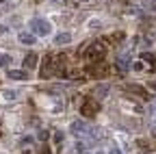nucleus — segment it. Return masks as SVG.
Listing matches in <instances>:
<instances>
[{
	"mask_svg": "<svg viewBox=\"0 0 156 154\" xmlns=\"http://www.w3.org/2000/svg\"><path fill=\"white\" fill-rule=\"evenodd\" d=\"M104 54H106V46L102 44V41H93V44H89L87 46V50H85V56L89 61H102L104 59Z\"/></svg>",
	"mask_w": 156,
	"mask_h": 154,
	"instance_id": "obj_1",
	"label": "nucleus"
},
{
	"mask_svg": "<svg viewBox=\"0 0 156 154\" xmlns=\"http://www.w3.org/2000/svg\"><path fill=\"white\" fill-rule=\"evenodd\" d=\"M98 111H100V106H98L95 98H85L83 104H80V113H83V117H95Z\"/></svg>",
	"mask_w": 156,
	"mask_h": 154,
	"instance_id": "obj_2",
	"label": "nucleus"
},
{
	"mask_svg": "<svg viewBox=\"0 0 156 154\" xmlns=\"http://www.w3.org/2000/svg\"><path fill=\"white\" fill-rule=\"evenodd\" d=\"M30 30L37 33V35H41V37H46V35H50L52 26H50V22L41 20V17H35V20L30 22Z\"/></svg>",
	"mask_w": 156,
	"mask_h": 154,
	"instance_id": "obj_3",
	"label": "nucleus"
},
{
	"mask_svg": "<svg viewBox=\"0 0 156 154\" xmlns=\"http://www.w3.org/2000/svg\"><path fill=\"white\" fill-rule=\"evenodd\" d=\"M72 132L76 134V137H91L93 128H91L89 124L80 122V120H76V122H72Z\"/></svg>",
	"mask_w": 156,
	"mask_h": 154,
	"instance_id": "obj_4",
	"label": "nucleus"
},
{
	"mask_svg": "<svg viewBox=\"0 0 156 154\" xmlns=\"http://www.w3.org/2000/svg\"><path fill=\"white\" fill-rule=\"evenodd\" d=\"M111 72V65L104 63V61H98L91 70H89V76H95V78H102V76H108Z\"/></svg>",
	"mask_w": 156,
	"mask_h": 154,
	"instance_id": "obj_5",
	"label": "nucleus"
},
{
	"mask_svg": "<svg viewBox=\"0 0 156 154\" xmlns=\"http://www.w3.org/2000/svg\"><path fill=\"white\" fill-rule=\"evenodd\" d=\"M126 91H130V93H134V95H139L141 100H150V91H147L145 87H141V85H126Z\"/></svg>",
	"mask_w": 156,
	"mask_h": 154,
	"instance_id": "obj_6",
	"label": "nucleus"
},
{
	"mask_svg": "<svg viewBox=\"0 0 156 154\" xmlns=\"http://www.w3.org/2000/svg\"><path fill=\"white\" fill-rule=\"evenodd\" d=\"M115 67L119 70L122 74H126V72L130 70V59H128V56H119V59L115 61Z\"/></svg>",
	"mask_w": 156,
	"mask_h": 154,
	"instance_id": "obj_7",
	"label": "nucleus"
},
{
	"mask_svg": "<svg viewBox=\"0 0 156 154\" xmlns=\"http://www.w3.org/2000/svg\"><path fill=\"white\" fill-rule=\"evenodd\" d=\"M37 59H39V56H37L35 52H28V54L24 56V67H26V70H33V67H37Z\"/></svg>",
	"mask_w": 156,
	"mask_h": 154,
	"instance_id": "obj_8",
	"label": "nucleus"
},
{
	"mask_svg": "<svg viewBox=\"0 0 156 154\" xmlns=\"http://www.w3.org/2000/svg\"><path fill=\"white\" fill-rule=\"evenodd\" d=\"M141 59L150 65V72H156V54H152V52H143V54H141Z\"/></svg>",
	"mask_w": 156,
	"mask_h": 154,
	"instance_id": "obj_9",
	"label": "nucleus"
},
{
	"mask_svg": "<svg viewBox=\"0 0 156 154\" xmlns=\"http://www.w3.org/2000/svg\"><path fill=\"white\" fill-rule=\"evenodd\" d=\"M9 78H13V81H26L28 78V74L24 72V70H9Z\"/></svg>",
	"mask_w": 156,
	"mask_h": 154,
	"instance_id": "obj_10",
	"label": "nucleus"
},
{
	"mask_svg": "<svg viewBox=\"0 0 156 154\" xmlns=\"http://www.w3.org/2000/svg\"><path fill=\"white\" fill-rule=\"evenodd\" d=\"M72 41V35L69 33H58L56 37H54V44H58V46H65V44H69Z\"/></svg>",
	"mask_w": 156,
	"mask_h": 154,
	"instance_id": "obj_11",
	"label": "nucleus"
},
{
	"mask_svg": "<svg viewBox=\"0 0 156 154\" xmlns=\"http://www.w3.org/2000/svg\"><path fill=\"white\" fill-rule=\"evenodd\" d=\"M20 44H24V46H30V44H35V35L33 33H20Z\"/></svg>",
	"mask_w": 156,
	"mask_h": 154,
	"instance_id": "obj_12",
	"label": "nucleus"
},
{
	"mask_svg": "<svg viewBox=\"0 0 156 154\" xmlns=\"http://www.w3.org/2000/svg\"><path fill=\"white\" fill-rule=\"evenodd\" d=\"M106 91H108V85H100V87H95V91H93V93H98L100 98H104Z\"/></svg>",
	"mask_w": 156,
	"mask_h": 154,
	"instance_id": "obj_13",
	"label": "nucleus"
},
{
	"mask_svg": "<svg viewBox=\"0 0 156 154\" xmlns=\"http://www.w3.org/2000/svg\"><path fill=\"white\" fill-rule=\"evenodd\" d=\"M5 100H15L17 98V91H13V89H9V91H5V95H2Z\"/></svg>",
	"mask_w": 156,
	"mask_h": 154,
	"instance_id": "obj_14",
	"label": "nucleus"
},
{
	"mask_svg": "<svg viewBox=\"0 0 156 154\" xmlns=\"http://www.w3.org/2000/svg\"><path fill=\"white\" fill-rule=\"evenodd\" d=\"M52 137H54V143H56L58 148H61V143H63V134H61V132H54Z\"/></svg>",
	"mask_w": 156,
	"mask_h": 154,
	"instance_id": "obj_15",
	"label": "nucleus"
},
{
	"mask_svg": "<svg viewBox=\"0 0 156 154\" xmlns=\"http://www.w3.org/2000/svg\"><path fill=\"white\" fill-rule=\"evenodd\" d=\"M37 137H39V139H41V141H46V139L50 137V132H48L46 128H41V130H39V134H37Z\"/></svg>",
	"mask_w": 156,
	"mask_h": 154,
	"instance_id": "obj_16",
	"label": "nucleus"
},
{
	"mask_svg": "<svg viewBox=\"0 0 156 154\" xmlns=\"http://www.w3.org/2000/svg\"><path fill=\"white\" fill-rule=\"evenodd\" d=\"M11 63V56L9 54H0V65H9Z\"/></svg>",
	"mask_w": 156,
	"mask_h": 154,
	"instance_id": "obj_17",
	"label": "nucleus"
},
{
	"mask_svg": "<svg viewBox=\"0 0 156 154\" xmlns=\"http://www.w3.org/2000/svg\"><path fill=\"white\" fill-rule=\"evenodd\" d=\"M30 143H33V137H28V134L20 139V145H30Z\"/></svg>",
	"mask_w": 156,
	"mask_h": 154,
	"instance_id": "obj_18",
	"label": "nucleus"
},
{
	"mask_svg": "<svg viewBox=\"0 0 156 154\" xmlns=\"http://www.w3.org/2000/svg\"><path fill=\"white\" fill-rule=\"evenodd\" d=\"M100 26H102L100 20H91V22H89V28H100Z\"/></svg>",
	"mask_w": 156,
	"mask_h": 154,
	"instance_id": "obj_19",
	"label": "nucleus"
},
{
	"mask_svg": "<svg viewBox=\"0 0 156 154\" xmlns=\"http://www.w3.org/2000/svg\"><path fill=\"white\" fill-rule=\"evenodd\" d=\"M39 154H52V152H50V148H48V145L44 143L41 148H39Z\"/></svg>",
	"mask_w": 156,
	"mask_h": 154,
	"instance_id": "obj_20",
	"label": "nucleus"
},
{
	"mask_svg": "<svg viewBox=\"0 0 156 154\" xmlns=\"http://www.w3.org/2000/svg\"><path fill=\"white\" fill-rule=\"evenodd\" d=\"M132 70H136V72H141V70H143V63H134V65H132Z\"/></svg>",
	"mask_w": 156,
	"mask_h": 154,
	"instance_id": "obj_21",
	"label": "nucleus"
},
{
	"mask_svg": "<svg viewBox=\"0 0 156 154\" xmlns=\"http://www.w3.org/2000/svg\"><path fill=\"white\" fill-rule=\"evenodd\" d=\"M108 154H122V152H119V148H117V145H113V148H111V152H108Z\"/></svg>",
	"mask_w": 156,
	"mask_h": 154,
	"instance_id": "obj_22",
	"label": "nucleus"
},
{
	"mask_svg": "<svg viewBox=\"0 0 156 154\" xmlns=\"http://www.w3.org/2000/svg\"><path fill=\"white\" fill-rule=\"evenodd\" d=\"M0 33H7V26H2V24H0Z\"/></svg>",
	"mask_w": 156,
	"mask_h": 154,
	"instance_id": "obj_23",
	"label": "nucleus"
},
{
	"mask_svg": "<svg viewBox=\"0 0 156 154\" xmlns=\"http://www.w3.org/2000/svg\"><path fill=\"white\" fill-rule=\"evenodd\" d=\"M95 154H104V152H95Z\"/></svg>",
	"mask_w": 156,
	"mask_h": 154,
	"instance_id": "obj_24",
	"label": "nucleus"
},
{
	"mask_svg": "<svg viewBox=\"0 0 156 154\" xmlns=\"http://www.w3.org/2000/svg\"><path fill=\"white\" fill-rule=\"evenodd\" d=\"M83 2H87V0H83Z\"/></svg>",
	"mask_w": 156,
	"mask_h": 154,
	"instance_id": "obj_25",
	"label": "nucleus"
},
{
	"mask_svg": "<svg viewBox=\"0 0 156 154\" xmlns=\"http://www.w3.org/2000/svg\"><path fill=\"white\" fill-rule=\"evenodd\" d=\"M0 2H2V0H0Z\"/></svg>",
	"mask_w": 156,
	"mask_h": 154,
	"instance_id": "obj_26",
	"label": "nucleus"
}]
</instances>
